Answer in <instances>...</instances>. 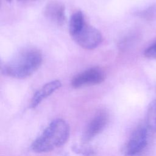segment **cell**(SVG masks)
I'll return each instance as SVG.
<instances>
[{
  "label": "cell",
  "instance_id": "cell-1",
  "mask_svg": "<svg viewBox=\"0 0 156 156\" xmlns=\"http://www.w3.org/2000/svg\"><path fill=\"white\" fill-rule=\"evenodd\" d=\"M42 60V54L39 50L34 48H24L3 66L2 72L13 78L25 79L40 68Z\"/></svg>",
  "mask_w": 156,
  "mask_h": 156
},
{
  "label": "cell",
  "instance_id": "cell-2",
  "mask_svg": "<svg viewBox=\"0 0 156 156\" xmlns=\"http://www.w3.org/2000/svg\"><path fill=\"white\" fill-rule=\"evenodd\" d=\"M69 136V127L68 123L62 119H55L34 141L31 149L37 153L51 151L64 144Z\"/></svg>",
  "mask_w": 156,
  "mask_h": 156
},
{
  "label": "cell",
  "instance_id": "cell-3",
  "mask_svg": "<svg viewBox=\"0 0 156 156\" xmlns=\"http://www.w3.org/2000/svg\"><path fill=\"white\" fill-rule=\"evenodd\" d=\"M71 37L78 45L87 50L95 49L102 40L100 31L87 23Z\"/></svg>",
  "mask_w": 156,
  "mask_h": 156
},
{
  "label": "cell",
  "instance_id": "cell-4",
  "mask_svg": "<svg viewBox=\"0 0 156 156\" xmlns=\"http://www.w3.org/2000/svg\"><path fill=\"white\" fill-rule=\"evenodd\" d=\"M147 143V130L145 126H139L131 134L124 144L122 152L125 156H134L142 151Z\"/></svg>",
  "mask_w": 156,
  "mask_h": 156
},
{
  "label": "cell",
  "instance_id": "cell-5",
  "mask_svg": "<svg viewBox=\"0 0 156 156\" xmlns=\"http://www.w3.org/2000/svg\"><path fill=\"white\" fill-rule=\"evenodd\" d=\"M105 72L99 67L87 69L77 74L71 80V85L74 88L97 85L105 79Z\"/></svg>",
  "mask_w": 156,
  "mask_h": 156
},
{
  "label": "cell",
  "instance_id": "cell-6",
  "mask_svg": "<svg viewBox=\"0 0 156 156\" xmlns=\"http://www.w3.org/2000/svg\"><path fill=\"white\" fill-rule=\"evenodd\" d=\"M108 121V115L106 111L101 110L91 118L85 128L82 135V140L87 143L101 133Z\"/></svg>",
  "mask_w": 156,
  "mask_h": 156
},
{
  "label": "cell",
  "instance_id": "cell-7",
  "mask_svg": "<svg viewBox=\"0 0 156 156\" xmlns=\"http://www.w3.org/2000/svg\"><path fill=\"white\" fill-rule=\"evenodd\" d=\"M61 86L62 83L58 80L51 81L44 85L34 94L30 102V107L35 108L41 103L42 101L49 96L57 90L60 88Z\"/></svg>",
  "mask_w": 156,
  "mask_h": 156
},
{
  "label": "cell",
  "instance_id": "cell-8",
  "mask_svg": "<svg viewBox=\"0 0 156 156\" xmlns=\"http://www.w3.org/2000/svg\"><path fill=\"white\" fill-rule=\"evenodd\" d=\"M44 14L46 17L58 25H62L65 22V7L60 2L49 3L44 9Z\"/></svg>",
  "mask_w": 156,
  "mask_h": 156
},
{
  "label": "cell",
  "instance_id": "cell-9",
  "mask_svg": "<svg viewBox=\"0 0 156 156\" xmlns=\"http://www.w3.org/2000/svg\"><path fill=\"white\" fill-rule=\"evenodd\" d=\"M86 23L84 15L81 11L74 12L71 16L69 31L71 37L76 34Z\"/></svg>",
  "mask_w": 156,
  "mask_h": 156
},
{
  "label": "cell",
  "instance_id": "cell-10",
  "mask_svg": "<svg viewBox=\"0 0 156 156\" xmlns=\"http://www.w3.org/2000/svg\"><path fill=\"white\" fill-rule=\"evenodd\" d=\"M147 126L156 130V99L153 100L148 106L146 114Z\"/></svg>",
  "mask_w": 156,
  "mask_h": 156
},
{
  "label": "cell",
  "instance_id": "cell-11",
  "mask_svg": "<svg viewBox=\"0 0 156 156\" xmlns=\"http://www.w3.org/2000/svg\"><path fill=\"white\" fill-rule=\"evenodd\" d=\"M144 54L147 58L156 59V41L144 51Z\"/></svg>",
  "mask_w": 156,
  "mask_h": 156
},
{
  "label": "cell",
  "instance_id": "cell-12",
  "mask_svg": "<svg viewBox=\"0 0 156 156\" xmlns=\"http://www.w3.org/2000/svg\"><path fill=\"white\" fill-rule=\"evenodd\" d=\"M73 151L77 153V154H80L84 155H93V151L90 149H82V148H79L77 146L74 147Z\"/></svg>",
  "mask_w": 156,
  "mask_h": 156
},
{
  "label": "cell",
  "instance_id": "cell-13",
  "mask_svg": "<svg viewBox=\"0 0 156 156\" xmlns=\"http://www.w3.org/2000/svg\"><path fill=\"white\" fill-rule=\"evenodd\" d=\"M7 1H9V2H10L12 0H7Z\"/></svg>",
  "mask_w": 156,
  "mask_h": 156
}]
</instances>
